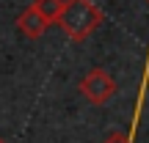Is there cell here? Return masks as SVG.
Instances as JSON below:
<instances>
[{
	"label": "cell",
	"instance_id": "1",
	"mask_svg": "<svg viewBox=\"0 0 149 143\" xmlns=\"http://www.w3.org/2000/svg\"><path fill=\"white\" fill-rule=\"evenodd\" d=\"M102 11L94 0H64V11L58 17V28L74 41H83L100 28Z\"/></svg>",
	"mask_w": 149,
	"mask_h": 143
},
{
	"label": "cell",
	"instance_id": "2",
	"mask_svg": "<svg viewBox=\"0 0 149 143\" xmlns=\"http://www.w3.org/2000/svg\"><path fill=\"white\" fill-rule=\"evenodd\" d=\"M80 94L91 102V105H105L116 94V80L111 77L105 69H91L80 80Z\"/></svg>",
	"mask_w": 149,
	"mask_h": 143
},
{
	"label": "cell",
	"instance_id": "3",
	"mask_svg": "<svg viewBox=\"0 0 149 143\" xmlns=\"http://www.w3.org/2000/svg\"><path fill=\"white\" fill-rule=\"evenodd\" d=\"M17 28H19V33H22L25 39H42L44 33H47L50 22L44 19V14L31 3L19 17H17Z\"/></svg>",
	"mask_w": 149,
	"mask_h": 143
},
{
	"label": "cell",
	"instance_id": "4",
	"mask_svg": "<svg viewBox=\"0 0 149 143\" xmlns=\"http://www.w3.org/2000/svg\"><path fill=\"white\" fill-rule=\"evenodd\" d=\"M33 6L44 14V19H47L50 25H53V22H58L61 11H64V0H33Z\"/></svg>",
	"mask_w": 149,
	"mask_h": 143
},
{
	"label": "cell",
	"instance_id": "5",
	"mask_svg": "<svg viewBox=\"0 0 149 143\" xmlns=\"http://www.w3.org/2000/svg\"><path fill=\"white\" fill-rule=\"evenodd\" d=\"M105 143H133V140H130L127 135H122V132H113V135H111V138H108Z\"/></svg>",
	"mask_w": 149,
	"mask_h": 143
},
{
	"label": "cell",
	"instance_id": "6",
	"mask_svg": "<svg viewBox=\"0 0 149 143\" xmlns=\"http://www.w3.org/2000/svg\"><path fill=\"white\" fill-rule=\"evenodd\" d=\"M0 143H6V140H3V138H0Z\"/></svg>",
	"mask_w": 149,
	"mask_h": 143
}]
</instances>
